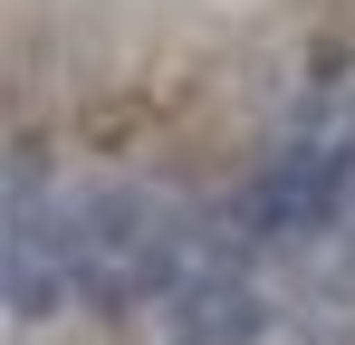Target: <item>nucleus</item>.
Returning a JSON list of instances; mask_svg holds the SVG:
<instances>
[{
    "label": "nucleus",
    "mask_w": 355,
    "mask_h": 345,
    "mask_svg": "<svg viewBox=\"0 0 355 345\" xmlns=\"http://www.w3.org/2000/svg\"><path fill=\"white\" fill-rule=\"evenodd\" d=\"M211 19H250V10H269V0H202Z\"/></svg>",
    "instance_id": "obj_1"
}]
</instances>
